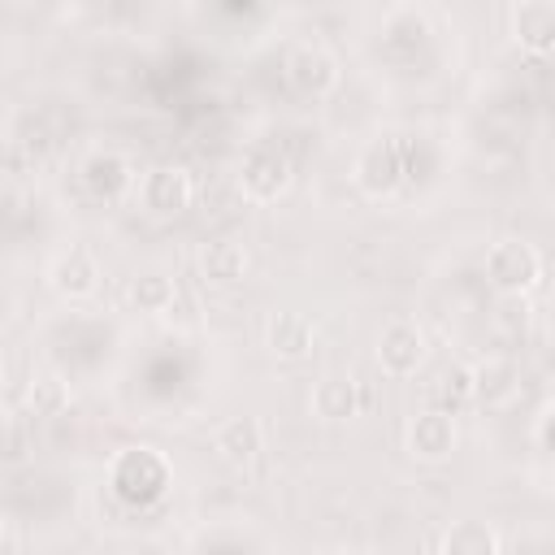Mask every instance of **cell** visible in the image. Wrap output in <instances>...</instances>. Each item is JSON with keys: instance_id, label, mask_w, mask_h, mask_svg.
<instances>
[{"instance_id": "1", "label": "cell", "mask_w": 555, "mask_h": 555, "mask_svg": "<svg viewBox=\"0 0 555 555\" xmlns=\"http://www.w3.org/2000/svg\"><path fill=\"white\" fill-rule=\"evenodd\" d=\"M113 490L126 503H156L169 490V460L152 447H126L113 460Z\"/></svg>"}, {"instance_id": "2", "label": "cell", "mask_w": 555, "mask_h": 555, "mask_svg": "<svg viewBox=\"0 0 555 555\" xmlns=\"http://www.w3.org/2000/svg\"><path fill=\"white\" fill-rule=\"evenodd\" d=\"M486 278H490L494 291L520 295V291H529V286L542 278V256L533 251V243L499 238V243H490V251H486Z\"/></svg>"}, {"instance_id": "3", "label": "cell", "mask_w": 555, "mask_h": 555, "mask_svg": "<svg viewBox=\"0 0 555 555\" xmlns=\"http://www.w3.org/2000/svg\"><path fill=\"white\" fill-rule=\"evenodd\" d=\"M238 186H243L247 199L269 204V199H278L291 186V160L278 147L256 143V147H247V156L238 165Z\"/></svg>"}, {"instance_id": "4", "label": "cell", "mask_w": 555, "mask_h": 555, "mask_svg": "<svg viewBox=\"0 0 555 555\" xmlns=\"http://www.w3.org/2000/svg\"><path fill=\"white\" fill-rule=\"evenodd\" d=\"M195 186H191V173L182 165H152L143 178H139V204L152 212V217H173L191 204Z\"/></svg>"}, {"instance_id": "5", "label": "cell", "mask_w": 555, "mask_h": 555, "mask_svg": "<svg viewBox=\"0 0 555 555\" xmlns=\"http://www.w3.org/2000/svg\"><path fill=\"white\" fill-rule=\"evenodd\" d=\"M356 182H360V191L373 195V199L395 195L399 182H403V152H399V143H395V139H373V143L360 152V160H356Z\"/></svg>"}, {"instance_id": "6", "label": "cell", "mask_w": 555, "mask_h": 555, "mask_svg": "<svg viewBox=\"0 0 555 555\" xmlns=\"http://www.w3.org/2000/svg\"><path fill=\"white\" fill-rule=\"evenodd\" d=\"M377 364L390 377H412L425 364V334L412 321H390L377 334Z\"/></svg>"}, {"instance_id": "7", "label": "cell", "mask_w": 555, "mask_h": 555, "mask_svg": "<svg viewBox=\"0 0 555 555\" xmlns=\"http://www.w3.org/2000/svg\"><path fill=\"white\" fill-rule=\"evenodd\" d=\"M408 451L416 460H425V464L447 460L455 451V421H451V412L429 408V412L412 416V425H408Z\"/></svg>"}, {"instance_id": "8", "label": "cell", "mask_w": 555, "mask_h": 555, "mask_svg": "<svg viewBox=\"0 0 555 555\" xmlns=\"http://www.w3.org/2000/svg\"><path fill=\"white\" fill-rule=\"evenodd\" d=\"M286 78L299 95H330L338 87V61L325 52V48H295V56L286 61Z\"/></svg>"}, {"instance_id": "9", "label": "cell", "mask_w": 555, "mask_h": 555, "mask_svg": "<svg viewBox=\"0 0 555 555\" xmlns=\"http://www.w3.org/2000/svg\"><path fill=\"white\" fill-rule=\"evenodd\" d=\"M48 282H52V291L65 295V299H87V295L100 286V264H95V256H91L87 247H69V251H61V256L52 260Z\"/></svg>"}, {"instance_id": "10", "label": "cell", "mask_w": 555, "mask_h": 555, "mask_svg": "<svg viewBox=\"0 0 555 555\" xmlns=\"http://www.w3.org/2000/svg\"><path fill=\"white\" fill-rule=\"evenodd\" d=\"M264 347L278 360H304L317 347V330H312V321L304 312H273L264 321Z\"/></svg>"}, {"instance_id": "11", "label": "cell", "mask_w": 555, "mask_h": 555, "mask_svg": "<svg viewBox=\"0 0 555 555\" xmlns=\"http://www.w3.org/2000/svg\"><path fill=\"white\" fill-rule=\"evenodd\" d=\"M512 35L529 52H555V0H520L512 9Z\"/></svg>"}, {"instance_id": "12", "label": "cell", "mask_w": 555, "mask_h": 555, "mask_svg": "<svg viewBox=\"0 0 555 555\" xmlns=\"http://www.w3.org/2000/svg\"><path fill=\"white\" fill-rule=\"evenodd\" d=\"M264 447V429L256 416H230L217 425L212 434V451L225 460V464H247L256 451Z\"/></svg>"}, {"instance_id": "13", "label": "cell", "mask_w": 555, "mask_h": 555, "mask_svg": "<svg viewBox=\"0 0 555 555\" xmlns=\"http://www.w3.org/2000/svg\"><path fill=\"white\" fill-rule=\"evenodd\" d=\"M199 269H204V278H208L212 286H238V282L247 278V269H251V256H247L243 243L217 238V243H208V247L199 251Z\"/></svg>"}, {"instance_id": "14", "label": "cell", "mask_w": 555, "mask_h": 555, "mask_svg": "<svg viewBox=\"0 0 555 555\" xmlns=\"http://www.w3.org/2000/svg\"><path fill=\"white\" fill-rule=\"evenodd\" d=\"M82 182L91 186V195L113 199V195H121L134 182V173H130V165L117 152H91L87 165H82Z\"/></svg>"}, {"instance_id": "15", "label": "cell", "mask_w": 555, "mask_h": 555, "mask_svg": "<svg viewBox=\"0 0 555 555\" xmlns=\"http://www.w3.org/2000/svg\"><path fill=\"white\" fill-rule=\"evenodd\" d=\"M312 416H321V421H347L351 412H356V386H351V377H321L317 386H312Z\"/></svg>"}, {"instance_id": "16", "label": "cell", "mask_w": 555, "mask_h": 555, "mask_svg": "<svg viewBox=\"0 0 555 555\" xmlns=\"http://www.w3.org/2000/svg\"><path fill=\"white\" fill-rule=\"evenodd\" d=\"M442 555H499V533L486 520H455L442 533Z\"/></svg>"}, {"instance_id": "17", "label": "cell", "mask_w": 555, "mask_h": 555, "mask_svg": "<svg viewBox=\"0 0 555 555\" xmlns=\"http://www.w3.org/2000/svg\"><path fill=\"white\" fill-rule=\"evenodd\" d=\"M126 299H130L139 312H165V308L173 304V282H169L165 273H156V269L134 273L130 286H126Z\"/></svg>"}, {"instance_id": "18", "label": "cell", "mask_w": 555, "mask_h": 555, "mask_svg": "<svg viewBox=\"0 0 555 555\" xmlns=\"http://www.w3.org/2000/svg\"><path fill=\"white\" fill-rule=\"evenodd\" d=\"M516 390V369L512 360H486L473 369V399H486V403H499Z\"/></svg>"}, {"instance_id": "19", "label": "cell", "mask_w": 555, "mask_h": 555, "mask_svg": "<svg viewBox=\"0 0 555 555\" xmlns=\"http://www.w3.org/2000/svg\"><path fill=\"white\" fill-rule=\"evenodd\" d=\"M61 403H65V386H61V377L43 373V377L30 382V408H35V412H61Z\"/></svg>"}, {"instance_id": "20", "label": "cell", "mask_w": 555, "mask_h": 555, "mask_svg": "<svg viewBox=\"0 0 555 555\" xmlns=\"http://www.w3.org/2000/svg\"><path fill=\"white\" fill-rule=\"evenodd\" d=\"M117 555H143V551H117Z\"/></svg>"}]
</instances>
